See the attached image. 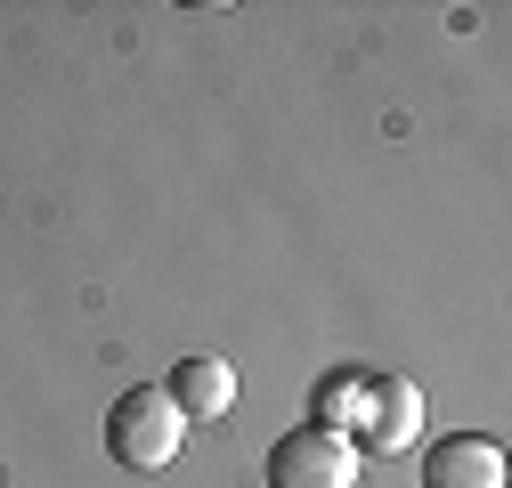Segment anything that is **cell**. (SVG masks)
<instances>
[{"mask_svg": "<svg viewBox=\"0 0 512 488\" xmlns=\"http://www.w3.org/2000/svg\"><path fill=\"white\" fill-rule=\"evenodd\" d=\"M187 440V415L171 407V391H122L106 407V456L122 472H163Z\"/></svg>", "mask_w": 512, "mask_h": 488, "instance_id": "1", "label": "cell"}, {"mask_svg": "<svg viewBox=\"0 0 512 488\" xmlns=\"http://www.w3.org/2000/svg\"><path fill=\"white\" fill-rule=\"evenodd\" d=\"M269 488H358V448L334 423H309V432H285L269 448Z\"/></svg>", "mask_w": 512, "mask_h": 488, "instance_id": "2", "label": "cell"}, {"mask_svg": "<svg viewBox=\"0 0 512 488\" xmlns=\"http://www.w3.org/2000/svg\"><path fill=\"white\" fill-rule=\"evenodd\" d=\"M163 391H171L179 415H204V423H212V415L236 407V366H228V358H179Z\"/></svg>", "mask_w": 512, "mask_h": 488, "instance_id": "3", "label": "cell"}, {"mask_svg": "<svg viewBox=\"0 0 512 488\" xmlns=\"http://www.w3.org/2000/svg\"><path fill=\"white\" fill-rule=\"evenodd\" d=\"M423 488H504V448L496 440H439L423 464Z\"/></svg>", "mask_w": 512, "mask_h": 488, "instance_id": "4", "label": "cell"}, {"mask_svg": "<svg viewBox=\"0 0 512 488\" xmlns=\"http://www.w3.org/2000/svg\"><path fill=\"white\" fill-rule=\"evenodd\" d=\"M366 440L374 448H407L415 432H423V399H415V383H366Z\"/></svg>", "mask_w": 512, "mask_h": 488, "instance_id": "5", "label": "cell"}]
</instances>
